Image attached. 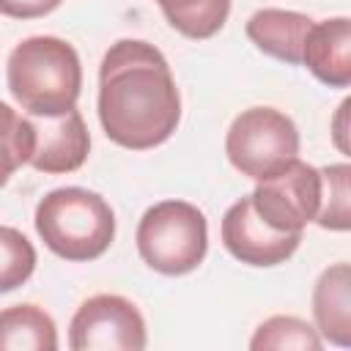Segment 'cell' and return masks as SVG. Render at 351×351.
<instances>
[{
	"mask_svg": "<svg viewBox=\"0 0 351 351\" xmlns=\"http://www.w3.org/2000/svg\"><path fill=\"white\" fill-rule=\"evenodd\" d=\"M99 121L121 148L145 151L170 140L181 121V96L154 44L121 38L107 49L99 69Z\"/></svg>",
	"mask_w": 351,
	"mask_h": 351,
	"instance_id": "obj_1",
	"label": "cell"
},
{
	"mask_svg": "<svg viewBox=\"0 0 351 351\" xmlns=\"http://www.w3.org/2000/svg\"><path fill=\"white\" fill-rule=\"evenodd\" d=\"M5 80L27 115H60L74 110L80 99V55L58 36H30L8 55Z\"/></svg>",
	"mask_w": 351,
	"mask_h": 351,
	"instance_id": "obj_2",
	"label": "cell"
},
{
	"mask_svg": "<svg viewBox=\"0 0 351 351\" xmlns=\"http://www.w3.org/2000/svg\"><path fill=\"white\" fill-rule=\"evenodd\" d=\"M36 230L58 258L85 263L110 250L115 214L101 195L82 186H63L47 192L36 206Z\"/></svg>",
	"mask_w": 351,
	"mask_h": 351,
	"instance_id": "obj_3",
	"label": "cell"
},
{
	"mask_svg": "<svg viewBox=\"0 0 351 351\" xmlns=\"http://www.w3.org/2000/svg\"><path fill=\"white\" fill-rule=\"evenodd\" d=\"M140 258L159 274L178 277L195 271L208 250V225L197 206L162 200L151 206L134 233Z\"/></svg>",
	"mask_w": 351,
	"mask_h": 351,
	"instance_id": "obj_4",
	"label": "cell"
},
{
	"mask_svg": "<svg viewBox=\"0 0 351 351\" xmlns=\"http://www.w3.org/2000/svg\"><path fill=\"white\" fill-rule=\"evenodd\" d=\"M225 154L241 176L271 178L299 159L296 123L274 107H250L233 118L225 134Z\"/></svg>",
	"mask_w": 351,
	"mask_h": 351,
	"instance_id": "obj_5",
	"label": "cell"
},
{
	"mask_svg": "<svg viewBox=\"0 0 351 351\" xmlns=\"http://www.w3.org/2000/svg\"><path fill=\"white\" fill-rule=\"evenodd\" d=\"M69 346L74 351H140L145 348V321L129 299L96 293L74 313Z\"/></svg>",
	"mask_w": 351,
	"mask_h": 351,
	"instance_id": "obj_6",
	"label": "cell"
},
{
	"mask_svg": "<svg viewBox=\"0 0 351 351\" xmlns=\"http://www.w3.org/2000/svg\"><path fill=\"white\" fill-rule=\"evenodd\" d=\"M318 195H321L318 170L302 159H293L277 176L258 181L250 200L255 214L269 228L282 233H302L304 225L315 219Z\"/></svg>",
	"mask_w": 351,
	"mask_h": 351,
	"instance_id": "obj_7",
	"label": "cell"
},
{
	"mask_svg": "<svg viewBox=\"0 0 351 351\" xmlns=\"http://www.w3.org/2000/svg\"><path fill=\"white\" fill-rule=\"evenodd\" d=\"M222 244L225 250L250 266H277L285 263L302 244V233H282L269 228L252 208L250 195L236 200L222 217Z\"/></svg>",
	"mask_w": 351,
	"mask_h": 351,
	"instance_id": "obj_8",
	"label": "cell"
},
{
	"mask_svg": "<svg viewBox=\"0 0 351 351\" xmlns=\"http://www.w3.org/2000/svg\"><path fill=\"white\" fill-rule=\"evenodd\" d=\"M33 151L27 165L38 173H74L82 167L90 151V134L80 110L60 115H30Z\"/></svg>",
	"mask_w": 351,
	"mask_h": 351,
	"instance_id": "obj_9",
	"label": "cell"
},
{
	"mask_svg": "<svg viewBox=\"0 0 351 351\" xmlns=\"http://www.w3.org/2000/svg\"><path fill=\"white\" fill-rule=\"evenodd\" d=\"M302 63L310 74L329 88L351 85V19L332 16L324 22H313L304 47Z\"/></svg>",
	"mask_w": 351,
	"mask_h": 351,
	"instance_id": "obj_10",
	"label": "cell"
},
{
	"mask_svg": "<svg viewBox=\"0 0 351 351\" xmlns=\"http://www.w3.org/2000/svg\"><path fill=\"white\" fill-rule=\"evenodd\" d=\"M315 332L332 346H351V269L346 261L321 271L313 288Z\"/></svg>",
	"mask_w": 351,
	"mask_h": 351,
	"instance_id": "obj_11",
	"label": "cell"
},
{
	"mask_svg": "<svg viewBox=\"0 0 351 351\" xmlns=\"http://www.w3.org/2000/svg\"><path fill=\"white\" fill-rule=\"evenodd\" d=\"M313 27V19L299 11L261 8L247 19V38L266 55L291 66L302 63V47Z\"/></svg>",
	"mask_w": 351,
	"mask_h": 351,
	"instance_id": "obj_12",
	"label": "cell"
},
{
	"mask_svg": "<svg viewBox=\"0 0 351 351\" xmlns=\"http://www.w3.org/2000/svg\"><path fill=\"white\" fill-rule=\"evenodd\" d=\"M58 329L49 313L36 304L0 310V351H55Z\"/></svg>",
	"mask_w": 351,
	"mask_h": 351,
	"instance_id": "obj_13",
	"label": "cell"
},
{
	"mask_svg": "<svg viewBox=\"0 0 351 351\" xmlns=\"http://www.w3.org/2000/svg\"><path fill=\"white\" fill-rule=\"evenodd\" d=\"M165 19L186 38H211L230 14V0H156Z\"/></svg>",
	"mask_w": 351,
	"mask_h": 351,
	"instance_id": "obj_14",
	"label": "cell"
},
{
	"mask_svg": "<svg viewBox=\"0 0 351 351\" xmlns=\"http://www.w3.org/2000/svg\"><path fill=\"white\" fill-rule=\"evenodd\" d=\"M321 195L315 219L326 230H348L351 228V167L346 162L326 165L318 170Z\"/></svg>",
	"mask_w": 351,
	"mask_h": 351,
	"instance_id": "obj_15",
	"label": "cell"
},
{
	"mask_svg": "<svg viewBox=\"0 0 351 351\" xmlns=\"http://www.w3.org/2000/svg\"><path fill=\"white\" fill-rule=\"evenodd\" d=\"M250 348H255V351H266V348L318 351L321 348V335L315 332V326H310L307 321H302L296 315H271L255 329V335L250 340Z\"/></svg>",
	"mask_w": 351,
	"mask_h": 351,
	"instance_id": "obj_16",
	"label": "cell"
},
{
	"mask_svg": "<svg viewBox=\"0 0 351 351\" xmlns=\"http://www.w3.org/2000/svg\"><path fill=\"white\" fill-rule=\"evenodd\" d=\"M33 151L30 118L16 115L5 101H0V186L14 176L16 167L27 165Z\"/></svg>",
	"mask_w": 351,
	"mask_h": 351,
	"instance_id": "obj_17",
	"label": "cell"
},
{
	"mask_svg": "<svg viewBox=\"0 0 351 351\" xmlns=\"http://www.w3.org/2000/svg\"><path fill=\"white\" fill-rule=\"evenodd\" d=\"M36 269V250L25 233L0 225V293H8L30 280Z\"/></svg>",
	"mask_w": 351,
	"mask_h": 351,
	"instance_id": "obj_18",
	"label": "cell"
},
{
	"mask_svg": "<svg viewBox=\"0 0 351 351\" xmlns=\"http://www.w3.org/2000/svg\"><path fill=\"white\" fill-rule=\"evenodd\" d=\"M63 0H0V14L11 19H36L52 14Z\"/></svg>",
	"mask_w": 351,
	"mask_h": 351,
	"instance_id": "obj_19",
	"label": "cell"
},
{
	"mask_svg": "<svg viewBox=\"0 0 351 351\" xmlns=\"http://www.w3.org/2000/svg\"><path fill=\"white\" fill-rule=\"evenodd\" d=\"M348 107H351V101L346 99L343 104H340V110H337V115H335V132H332V137H335V145L343 151V154H348V140H346V118H348Z\"/></svg>",
	"mask_w": 351,
	"mask_h": 351,
	"instance_id": "obj_20",
	"label": "cell"
}]
</instances>
